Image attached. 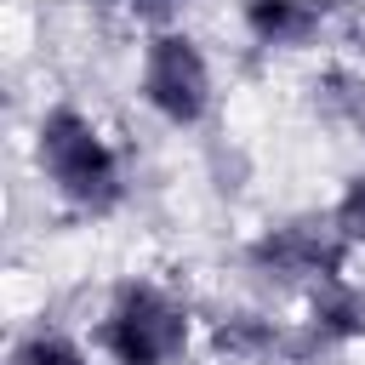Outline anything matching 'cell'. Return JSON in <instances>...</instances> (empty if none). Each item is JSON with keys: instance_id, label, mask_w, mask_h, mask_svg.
I'll list each match as a JSON object with an SVG mask.
<instances>
[{"instance_id": "cell-7", "label": "cell", "mask_w": 365, "mask_h": 365, "mask_svg": "<svg viewBox=\"0 0 365 365\" xmlns=\"http://www.w3.org/2000/svg\"><path fill=\"white\" fill-rule=\"evenodd\" d=\"M279 325H268L262 314H222L217 331H211V348L222 359H245V365H262L274 348H279Z\"/></svg>"}, {"instance_id": "cell-2", "label": "cell", "mask_w": 365, "mask_h": 365, "mask_svg": "<svg viewBox=\"0 0 365 365\" xmlns=\"http://www.w3.org/2000/svg\"><path fill=\"white\" fill-rule=\"evenodd\" d=\"M97 342L114 365H171L188 348V308L154 279H125L103 308Z\"/></svg>"}, {"instance_id": "cell-11", "label": "cell", "mask_w": 365, "mask_h": 365, "mask_svg": "<svg viewBox=\"0 0 365 365\" xmlns=\"http://www.w3.org/2000/svg\"><path fill=\"white\" fill-rule=\"evenodd\" d=\"M125 6H143V11H160V6H177V0H125Z\"/></svg>"}, {"instance_id": "cell-10", "label": "cell", "mask_w": 365, "mask_h": 365, "mask_svg": "<svg viewBox=\"0 0 365 365\" xmlns=\"http://www.w3.org/2000/svg\"><path fill=\"white\" fill-rule=\"evenodd\" d=\"M331 228L348 240V245H365V171H354L331 205Z\"/></svg>"}, {"instance_id": "cell-3", "label": "cell", "mask_w": 365, "mask_h": 365, "mask_svg": "<svg viewBox=\"0 0 365 365\" xmlns=\"http://www.w3.org/2000/svg\"><path fill=\"white\" fill-rule=\"evenodd\" d=\"M143 103L165 120V125H200L211 114V63L194 46V34L165 29L143 46Z\"/></svg>"}, {"instance_id": "cell-5", "label": "cell", "mask_w": 365, "mask_h": 365, "mask_svg": "<svg viewBox=\"0 0 365 365\" xmlns=\"http://www.w3.org/2000/svg\"><path fill=\"white\" fill-rule=\"evenodd\" d=\"M325 0H245V29L268 51H297L319 34Z\"/></svg>"}, {"instance_id": "cell-8", "label": "cell", "mask_w": 365, "mask_h": 365, "mask_svg": "<svg viewBox=\"0 0 365 365\" xmlns=\"http://www.w3.org/2000/svg\"><path fill=\"white\" fill-rule=\"evenodd\" d=\"M314 108L342 131H365V80L354 68H325L314 80Z\"/></svg>"}, {"instance_id": "cell-9", "label": "cell", "mask_w": 365, "mask_h": 365, "mask_svg": "<svg viewBox=\"0 0 365 365\" xmlns=\"http://www.w3.org/2000/svg\"><path fill=\"white\" fill-rule=\"evenodd\" d=\"M6 365H86V354H80V342L63 336V331H29V336L11 348Z\"/></svg>"}, {"instance_id": "cell-4", "label": "cell", "mask_w": 365, "mask_h": 365, "mask_svg": "<svg viewBox=\"0 0 365 365\" xmlns=\"http://www.w3.org/2000/svg\"><path fill=\"white\" fill-rule=\"evenodd\" d=\"M342 251H348V240L331 228V217L325 222L302 217V222H279V228L257 234L245 262L262 279H279V285H325V279L342 274Z\"/></svg>"}, {"instance_id": "cell-6", "label": "cell", "mask_w": 365, "mask_h": 365, "mask_svg": "<svg viewBox=\"0 0 365 365\" xmlns=\"http://www.w3.org/2000/svg\"><path fill=\"white\" fill-rule=\"evenodd\" d=\"M365 336V291L354 279H325L314 285V314H308V342H354Z\"/></svg>"}, {"instance_id": "cell-1", "label": "cell", "mask_w": 365, "mask_h": 365, "mask_svg": "<svg viewBox=\"0 0 365 365\" xmlns=\"http://www.w3.org/2000/svg\"><path fill=\"white\" fill-rule=\"evenodd\" d=\"M34 154H40V171L46 182L74 205V211H91V217H108L120 200H125V171H120V154L108 148V137L68 103L46 108L40 114V137H34Z\"/></svg>"}]
</instances>
